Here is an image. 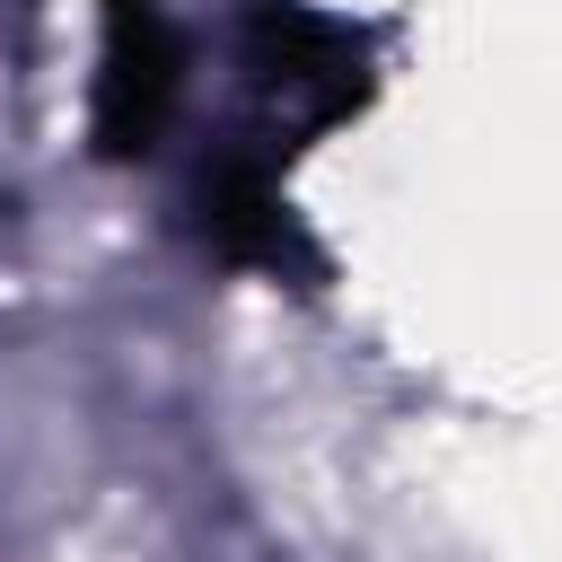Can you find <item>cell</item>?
Here are the masks:
<instances>
[{
	"instance_id": "obj_1",
	"label": "cell",
	"mask_w": 562,
	"mask_h": 562,
	"mask_svg": "<svg viewBox=\"0 0 562 562\" xmlns=\"http://www.w3.org/2000/svg\"><path fill=\"white\" fill-rule=\"evenodd\" d=\"M246 61H255V79L290 105L299 132H325V123H342V114L369 105V53H360V35H351L342 18H325V9L263 0V9L246 18Z\"/></svg>"
},
{
	"instance_id": "obj_2",
	"label": "cell",
	"mask_w": 562,
	"mask_h": 562,
	"mask_svg": "<svg viewBox=\"0 0 562 562\" xmlns=\"http://www.w3.org/2000/svg\"><path fill=\"white\" fill-rule=\"evenodd\" d=\"M97 9H105V61H97L88 132H97V158H140L176 114L184 53H176L158 0H97Z\"/></svg>"
},
{
	"instance_id": "obj_3",
	"label": "cell",
	"mask_w": 562,
	"mask_h": 562,
	"mask_svg": "<svg viewBox=\"0 0 562 562\" xmlns=\"http://www.w3.org/2000/svg\"><path fill=\"white\" fill-rule=\"evenodd\" d=\"M202 228H211V246H220L228 263H246V272H272V281H316V272H325L316 237L299 228L281 176H272L255 149H228V158L202 176Z\"/></svg>"
}]
</instances>
